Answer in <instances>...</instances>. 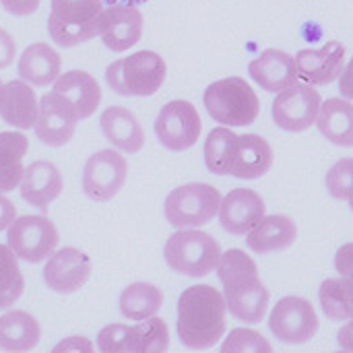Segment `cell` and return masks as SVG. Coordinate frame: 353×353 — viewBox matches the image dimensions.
<instances>
[{
  "mask_svg": "<svg viewBox=\"0 0 353 353\" xmlns=\"http://www.w3.org/2000/svg\"><path fill=\"white\" fill-rule=\"evenodd\" d=\"M215 271L223 285L228 312L244 325L263 323L269 310L271 292L261 281L259 267L252 256L240 248H232L221 252Z\"/></svg>",
  "mask_w": 353,
  "mask_h": 353,
  "instance_id": "obj_1",
  "label": "cell"
},
{
  "mask_svg": "<svg viewBox=\"0 0 353 353\" xmlns=\"http://www.w3.org/2000/svg\"><path fill=\"white\" fill-rule=\"evenodd\" d=\"M225 300L223 292L213 285H190L178 300L176 331L180 343L188 350H211L225 335Z\"/></svg>",
  "mask_w": 353,
  "mask_h": 353,
  "instance_id": "obj_2",
  "label": "cell"
},
{
  "mask_svg": "<svg viewBox=\"0 0 353 353\" xmlns=\"http://www.w3.org/2000/svg\"><path fill=\"white\" fill-rule=\"evenodd\" d=\"M168 64L151 50L134 52L126 58L114 60L105 70L110 89L124 97H149L165 83Z\"/></svg>",
  "mask_w": 353,
  "mask_h": 353,
  "instance_id": "obj_3",
  "label": "cell"
},
{
  "mask_svg": "<svg viewBox=\"0 0 353 353\" xmlns=\"http://www.w3.org/2000/svg\"><path fill=\"white\" fill-rule=\"evenodd\" d=\"M163 259L168 267L186 277H207L217 269L221 259L219 242L199 228H186L172 234L163 246Z\"/></svg>",
  "mask_w": 353,
  "mask_h": 353,
  "instance_id": "obj_4",
  "label": "cell"
},
{
  "mask_svg": "<svg viewBox=\"0 0 353 353\" xmlns=\"http://www.w3.org/2000/svg\"><path fill=\"white\" fill-rule=\"evenodd\" d=\"M203 101L209 116L223 126H248L261 114V99L242 77L211 83L205 89Z\"/></svg>",
  "mask_w": 353,
  "mask_h": 353,
  "instance_id": "obj_5",
  "label": "cell"
},
{
  "mask_svg": "<svg viewBox=\"0 0 353 353\" xmlns=\"http://www.w3.org/2000/svg\"><path fill=\"white\" fill-rule=\"evenodd\" d=\"M101 0H52L48 33L60 48H74L99 35Z\"/></svg>",
  "mask_w": 353,
  "mask_h": 353,
  "instance_id": "obj_6",
  "label": "cell"
},
{
  "mask_svg": "<svg viewBox=\"0 0 353 353\" xmlns=\"http://www.w3.org/2000/svg\"><path fill=\"white\" fill-rule=\"evenodd\" d=\"M221 199V192L205 182L178 186L165 196V219L176 230L203 228L217 217Z\"/></svg>",
  "mask_w": 353,
  "mask_h": 353,
  "instance_id": "obj_7",
  "label": "cell"
},
{
  "mask_svg": "<svg viewBox=\"0 0 353 353\" xmlns=\"http://www.w3.org/2000/svg\"><path fill=\"white\" fill-rule=\"evenodd\" d=\"M8 248L17 254V259L37 265L43 263L60 242L58 228L43 215H21L14 217L6 228Z\"/></svg>",
  "mask_w": 353,
  "mask_h": 353,
  "instance_id": "obj_8",
  "label": "cell"
},
{
  "mask_svg": "<svg viewBox=\"0 0 353 353\" xmlns=\"http://www.w3.org/2000/svg\"><path fill=\"white\" fill-rule=\"evenodd\" d=\"M321 321L314 306L300 296L281 298L269 314L271 333L288 345H302L316 337Z\"/></svg>",
  "mask_w": 353,
  "mask_h": 353,
  "instance_id": "obj_9",
  "label": "cell"
},
{
  "mask_svg": "<svg viewBox=\"0 0 353 353\" xmlns=\"http://www.w3.org/2000/svg\"><path fill=\"white\" fill-rule=\"evenodd\" d=\"M323 97L308 83H294L277 93L273 101V122L285 132H304L316 124Z\"/></svg>",
  "mask_w": 353,
  "mask_h": 353,
  "instance_id": "obj_10",
  "label": "cell"
},
{
  "mask_svg": "<svg viewBox=\"0 0 353 353\" xmlns=\"http://www.w3.org/2000/svg\"><path fill=\"white\" fill-rule=\"evenodd\" d=\"M201 132H203L201 116L196 108L186 99H174L165 103L157 114L155 120L157 141L174 153L194 147L201 139Z\"/></svg>",
  "mask_w": 353,
  "mask_h": 353,
  "instance_id": "obj_11",
  "label": "cell"
},
{
  "mask_svg": "<svg viewBox=\"0 0 353 353\" xmlns=\"http://www.w3.org/2000/svg\"><path fill=\"white\" fill-rule=\"evenodd\" d=\"M126 176L128 163L120 151H97L83 168V192L95 203H108L124 188Z\"/></svg>",
  "mask_w": 353,
  "mask_h": 353,
  "instance_id": "obj_12",
  "label": "cell"
},
{
  "mask_svg": "<svg viewBox=\"0 0 353 353\" xmlns=\"http://www.w3.org/2000/svg\"><path fill=\"white\" fill-rule=\"evenodd\" d=\"M77 122H79V114L66 97L54 91L41 95L33 130L43 145L64 147L66 143H70L77 130Z\"/></svg>",
  "mask_w": 353,
  "mask_h": 353,
  "instance_id": "obj_13",
  "label": "cell"
},
{
  "mask_svg": "<svg viewBox=\"0 0 353 353\" xmlns=\"http://www.w3.org/2000/svg\"><path fill=\"white\" fill-rule=\"evenodd\" d=\"M93 263L91 259L72 246L54 250L48 256V263L43 267V283L56 294L68 296L85 288V283L91 279Z\"/></svg>",
  "mask_w": 353,
  "mask_h": 353,
  "instance_id": "obj_14",
  "label": "cell"
},
{
  "mask_svg": "<svg viewBox=\"0 0 353 353\" xmlns=\"http://www.w3.org/2000/svg\"><path fill=\"white\" fill-rule=\"evenodd\" d=\"M143 12L134 4H112L101 12L99 37L103 46L116 54L130 50L143 37Z\"/></svg>",
  "mask_w": 353,
  "mask_h": 353,
  "instance_id": "obj_15",
  "label": "cell"
},
{
  "mask_svg": "<svg viewBox=\"0 0 353 353\" xmlns=\"http://www.w3.org/2000/svg\"><path fill=\"white\" fill-rule=\"evenodd\" d=\"M345 46L337 39L327 41L323 48H304L300 50L294 60L298 68V77L308 85L323 87L331 85L339 79L345 66Z\"/></svg>",
  "mask_w": 353,
  "mask_h": 353,
  "instance_id": "obj_16",
  "label": "cell"
},
{
  "mask_svg": "<svg viewBox=\"0 0 353 353\" xmlns=\"http://www.w3.org/2000/svg\"><path fill=\"white\" fill-rule=\"evenodd\" d=\"M217 215L228 234L246 236L265 217V201L250 188H236L221 199Z\"/></svg>",
  "mask_w": 353,
  "mask_h": 353,
  "instance_id": "obj_17",
  "label": "cell"
},
{
  "mask_svg": "<svg viewBox=\"0 0 353 353\" xmlns=\"http://www.w3.org/2000/svg\"><path fill=\"white\" fill-rule=\"evenodd\" d=\"M248 74L259 87L269 93H279L300 79L294 56L277 48H269L261 56H256L248 64Z\"/></svg>",
  "mask_w": 353,
  "mask_h": 353,
  "instance_id": "obj_18",
  "label": "cell"
},
{
  "mask_svg": "<svg viewBox=\"0 0 353 353\" xmlns=\"http://www.w3.org/2000/svg\"><path fill=\"white\" fill-rule=\"evenodd\" d=\"M62 186L64 182H62L60 170L52 161L41 159L25 168L19 190H21V199L27 205L37 207L46 213L48 207L60 196Z\"/></svg>",
  "mask_w": 353,
  "mask_h": 353,
  "instance_id": "obj_19",
  "label": "cell"
},
{
  "mask_svg": "<svg viewBox=\"0 0 353 353\" xmlns=\"http://www.w3.org/2000/svg\"><path fill=\"white\" fill-rule=\"evenodd\" d=\"M37 112L39 101L27 81L19 79L0 85V118L6 124L19 130H29L37 120Z\"/></svg>",
  "mask_w": 353,
  "mask_h": 353,
  "instance_id": "obj_20",
  "label": "cell"
},
{
  "mask_svg": "<svg viewBox=\"0 0 353 353\" xmlns=\"http://www.w3.org/2000/svg\"><path fill=\"white\" fill-rule=\"evenodd\" d=\"M246 236L248 248L265 256L292 248L298 240V225L288 215H265Z\"/></svg>",
  "mask_w": 353,
  "mask_h": 353,
  "instance_id": "obj_21",
  "label": "cell"
},
{
  "mask_svg": "<svg viewBox=\"0 0 353 353\" xmlns=\"http://www.w3.org/2000/svg\"><path fill=\"white\" fill-rule=\"evenodd\" d=\"M103 137L122 153H139L145 145V130L141 120L126 108L112 105L99 118Z\"/></svg>",
  "mask_w": 353,
  "mask_h": 353,
  "instance_id": "obj_22",
  "label": "cell"
},
{
  "mask_svg": "<svg viewBox=\"0 0 353 353\" xmlns=\"http://www.w3.org/2000/svg\"><path fill=\"white\" fill-rule=\"evenodd\" d=\"M52 85H54V93L66 97L74 105L79 120L93 116L101 103L99 83L85 70L62 72V74H58V79Z\"/></svg>",
  "mask_w": 353,
  "mask_h": 353,
  "instance_id": "obj_23",
  "label": "cell"
},
{
  "mask_svg": "<svg viewBox=\"0 0 353 353\" xmlns=\"http://www.w3.org/2000/svg\"><path fill=\"white\" fill-rule=\"evenodd\" d=\"M60 68H62L60 54L50 43L43 41L27 46L19 56V64H17L19 77L33 87L52 85L58 79Z\"/></svg>",
  "mask_w": 353,
  "mask_h": 353,
  "instance_id": "obj_24",
  "label": "cell"
},
{
  "mask_svg": "<svg viewBox=\"0 0 353 353\" xmlns=\"http://www.w3.org/2000/svg\"><path fill=\"white\" fill-rule=\"evenodd\" d=\"M273 168V149L259 134H238V151L232 165V176L240 180H259Z\"/></svg>",
  "mask_w": 353,
  "mask_h": 353,
  "instance_id": "obj_25",
  "label": "cell"
},
{
  "mask_svg": "<svg viewBox=\"0 0 353 353\" xmlns=\"http://www.w3.org/2000/svg\"><path fill=\"white\" fill-rule=\"evenodd\" d=\"M316 126L329 143L353 149V103L350 99L331 97L323 101Z\"/></svg>",
  "mask_w": 353,
  "mask_h": 353,
  "instance_id": "obj_26",
  "label": "cell"
},
{
  "mask_svg": "<svg viewBox=\"0 0 353 353\" xmlns=\"http://www.w3.org/2000/svg\"><path fill=\"white\" fill-rule=\"evenodd\" d=\"M41 339L39 323L25 310H8L0 316V350L31 352Z\"/></svg>",
  "mask_w": 353,
  "mask_h": 353,
  "instance_id": "obj_27",
  "label": "cell"
},
{
  "mask_svg": "<svg viewBox=\"0 0 353 353\" xmlns=\"http://www.w3.org/2000/svg\"><path fill=\"white\" fill-rule=\"evenodd\" d=\"M29 151V139L19 130L0 132V192H12L23 180V157Z\"/></svg>",
  "mask_w": 353,
  "mask_h": 353,
  "instance_id": "obj_28",
  "label": "cell"
},
{
  "mask_svg": "<svg viewBox=\"0 0 353 353\" xmlns=\"http://www.w3.org/2000/svg\"><path fill=\"white\" fill-rule=\"evenodd\" d=\"M120 306V314L128 321H145L153 314L159 312V308L163 306V292L151 283H130L128 288H124V292L120 294L118 300Z\"/></svg>",
  "mask_w": 353,
  "mask_h": 353,
  "instance_id": "obj_29",
  "label": "cell"
},
{
  "mask_svg": "<svg viewBox=\"0 0 353 353\" xmlns=\"http://www.w3.org/2000/svg\"><path fill=\"white\" fill-rule=\"evenodd\" d=\"M238 151V134L230 130V126H217L209 132L205 141V165L211 174L225 176L232 172L234 159Z\"/></svg>",
  "mask_w": 353,
  "mask_h": 353,
  "instance_id": "obj_30",
  "label": "cell"
},
{
  "mask_svg": "<svg viewBox=\"0 0 353 353\" xmlns=\"http://www.w3.org/2000/svg\"><path fill=\"white\" fill-rule=\"evenodd\" d=\"M321 308L331 321H347L353 316V288L343 277L325 279L319 290Z\"/></svg>",
  "mask_w": 353,
  "mask_h": 353,
  "instance_id": "obj_31",
  "label": "cell"
},
{
  "mask_svg": "<svg viewBox=\"0 0 353 353\" xmlns=\"http://www.w3.org/2000/svg\"><path fill=\"white\" fill-rule=\"evenodd\" d=\"M25 292V279L17 254L8 244H0V310L10 308Z\"/></svg>",
  "mask_w": 353,
  "mask_h": 353,
  "instance_id": "obj_32",
  "label": "cell"
},
{
  "mask_svg": "<svg viewBox=\"0 0 353 353\" xmlns=\"http://www.w3.org/2000/svg\"><path fill=\"white\" fill-rule=\"evenodd\" d=\"M97 350L103 353H139L137 327L108 325L97 335Z\"/></svg>",
  "mask_w": 353,
  "mask_h": 353,
  "instance_id": "obj_33",
  "label": "cell"
},
{
  "mask_svg": "<svg viewBox=\"0 0 353 353\" xmlns=\"http://www.w3.org/2000/svg\"><path fill=\"white\" fill-rule=\"evenodd\" d=\"M134 327H137V337H139V353H161L170 347L168 325L157 314L141 321Z\"/></svg>",
  "mask_w": 353,
  "mask_h": 353,
  "instance_id": "obj_34",
  "label": "cell"
},
{
  "mask_svg": "<svg viewBox=\"0 0 353 353\" xmlns=\"http://www.w3.org/2000/svg\"><path fill=\"white\" fill-rule=\"evenodd\" d=\"M223 353H271L273 345L252 329H234L221 343Z\"/></svg>",
  "mask_w": 353,
  "mask_h": 353,
  "instance_id": "obj_35",
  "label": "cell"
},
{
  "mask_svg": "<svg viewBox=\"0 0 353 353\" xmlns=\"http://www.w3.org/2000/svg\"><path fill=\"white\" fill-rule=\"evenodd\" d=\"M327 190L337 201H347L353 190V157L339 159L327 172Z\"/></svg>",
  "mask_w": 353,
  "mask_h": 353,
  "instance_id": "obj_36",
  "label": "cell"
},
{
  "mask_svg": "<svg viewBox=\"0 0 353 353\" xmlns=\"http://www.w3.org/2000/svg\"><path fill=\"white\" fill-rule=\"evenodd\" d=\"M335 269L337 273L347 279V283L353 288V242L343 244L335 254Z\"/></svg>",
  "mask_w": 353,
  "mask_h": 353,
  "instance_id": "obj_37",
  "label": "cell"
},
{
  "mask_svg": "<svg viewBox=\"0 0 353 353\" xmlns=\"http://www.w3.org/2000/svg\"><path fill=\"white\" fill-rule=\"evenodd\" d=\"M0 4L14 17H29L39 8L41 0H0Z\"/></svg>",
  "mask_w": 353,
  "mask_h": 353,
  "instance_id": "obj_38",
  "label": "cell"
},
{
  "mask_svg": "<svg viewBox=\"0 0 353 353\" xmlns=\"http://www.w3.org/2000/svg\"><path fill=\"white\" fill-rule=\"evenodd\" d=\"M62 352H77V353H93L95 352V345L87 339V337H68L64 341H60L56 347H54V353H62Z\"/></svg>",
  "mask_w": 353,
  "mask_h": 353,
  "instance_id": "obj_39",
  "label": "cell"
},
{
  "mask_svg": "<svg viewBox=\"0 0 353 353\" xmlns=\"http://www.w3.org/2000/svg\"><path fill=\"white\" fill-rule=\"evenodd\" d=\"M14 56H17V43H14L12 35L0 27V70L10 66Z\"/></svg>",
  "mask_w": 353,
  "mask_h": 353,
  "instance_id": "obj_40",
  "label": "cell"
},
{
  "mask_svg": "<svg viewBox=\"0 0 353 353\" xmlns=\"http://www.w3.org/2000/svg\"><path fill=\"white\" fill-rule=\"evenodd\" d=\"M339 91L345 99L353 101V56L347 62V66H343L341 74H339Z\"/></svg>",
  "mask_w": 353,
  "mask_h": 353,
  "instance_id": "obj_41",
  "label": "cell"
},
{
  "mask_svg": "<svg viewBox=\"0 0 353 353\" xmlns=\"http://www.w3.org/2000/svg\"><path fill=\"white\" fill-rule=\"evenodd\" d=\"M14 217H17V207L4 194H0V232H4Z\"/></svg>",
  "mask_w": 353,
  "mask_h": 353,
  "instance_id": "obj_42",
  "label": "cell"
},
{
  "mask_svg": "<svg viewBox=\"0 0 353 353\" xmlns=\"http://www.w3.org/2000/svg\"><path fill=\"white\" fill-rule=\"evenodd\" d=\"M337 343H339L341 350L353 353V316L352 319H347V323L339 329V333H337Z\"/></svg>",
  "mask_w": 353,
  "mask_h": 353,
  "instance_id": "obj_43",
  "label": "cell"
},
{
  "mask_svg": "<svg viewBox=\"0 0 353 353\" xmlns=\"http://www.w3.org/2000/svg\"><path fill=\"white\" fill-rule=\"evenodd\" d=\"M347 203H350V207H352V211H353V190L350 192V196H347Z\"/></svg>",
  "mask_w": 353,
  "mask_h": 353,
  "instance_id": "obj_44",
  "label": "cell"
},
{
  "mask_svg": "<svg viewBox=\"0 0 353 353\" xmlns=\"http://www.w3.org/2000/svg\"><path fill=\"white\" fill-rule=\"evenodd\" d=\"M0 85H2V81H0Z\"/></svg>",
  "mask_w": 353,
  "mask_h": 353,
  "instance_id": "obj_45",
  "label": "cell"
}]
</instances>
